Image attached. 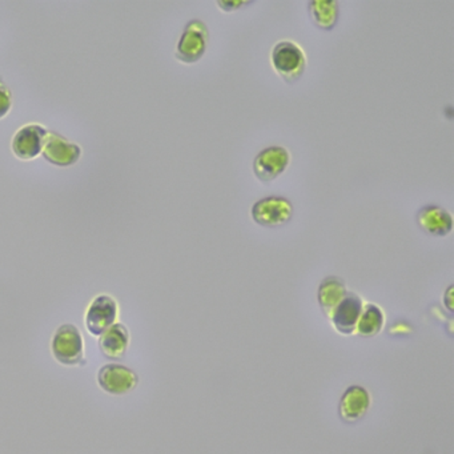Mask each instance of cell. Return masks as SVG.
Instances as JSON below:
<instances>
[{"mask_svg": "<svg viewBox=\"0 0 454 454\" xmlns=\"http://www.w3.org/2000/svg\"><path fill=\"white\" fill-rule=\"evenodd\" d=\"M371 408V395L360 385L348 387L339 403L340 419L347 424L360 421Z\"/></svg>", "mask_w": 454, "mask_h": 454, "instance_id": "9c48e42d", "label": "cell"}, {"mask_svg": "<svg viewBox=\"0 0 454 454\" xmlns=\"http://www.w3.org/2000/svg\"><path fill=\"white\" fill-rule=\"evenodd\" d=\"M443 300H445V305L449 312L453 313V286H449Z\"/></svg>", "mask_w": 454, "mask_h": 454, "instance_id": "d6986e66", "label": "cell"}, {"mask_svg": "<svg viewBox=\"0 0 454 454\" xmlns=\"http://www.w3.org/2000/svg\"><path fill=\"white\" fill-rule=\"evenodd\" d=\"M209 33L206 23L200 20H192L180 36L176 49V59L185 65L198 63L204 57L208 46Z\"/></svg>", "mask_w": 454, "mask_h": 454, "instance_id": "3957f363", "label": "cell"}, {"mask_svg": "<svg viewBox=\"0 0 454 454\" xmlns=\"http://www.w3.org/2000/svg\"><path fill=\"white\" fill-rule=\"evenodd\" d=\"M270 59L276 73L286 83H296L307 68L304 52L292 42H280L276 44Z\"/></svg>", "mask_w": 454, "mask_h": 454, "instance_id": "7a4b0ae2", "label": "cell"}, {"mask_svg": "<svg viewBox=\"0 0 454 454\" xmlns=\"http://www.w3.org/2000/svg\"><path fill=\"white\" fill-rule=\"evenodd\" d=\"M98 382L105 392L114 395H129L139 384V377L132 369L119 364H108L100 368Z\"/></svg>", "mask_w": 454, "mask_h": 454, "instance_id": "52a82bcc", "label": "cell"}, {"mask_svg": "<svg viewBox=\"0 0 454 454\" xmlns=\"http://www.w3.org/2000/svg\"><path fill=\"white\" fill-rule=\"evenodd\" d=\"M292 216L294 206L288 199L280 196L262 199L252 207V217L262 227H283L291 222Z\"/></svg>", "mask_w": 454, "mask_h": 454, "instance_id": "277c9868", "label": "cell"}, {"mask_svg": "<svg viewBox=\"0 0 454 454\" xmlns=\"http://www.w3.org/2000/svg\"><path fill=\"white\" fill-rule=\"evenodd\" d=\"M118 316L119 305L116 300L110 294H99L90 302L84 321L90 333L100 337L116 324Z\"/></svg>", "mask_w": 454, "mask_h": 454, "instance_id": "5b68a950", "label": "cell"}, {"mask_svg": "<svg viewBox=\"0 0 454 454\" xmlns=\"http://www.w3.org/2000/svg\"><path fill=\"white\" fill-rule=\"evenodd\" d=\"M99 347L108 360H123L129 347V329L123 324H114L100 336Z\"/></svg>", "mask_w": 454, "mask_h": 454, "instance_id": "7c38bea8", "label": "cell"}, {"mask_svg": "<svg viewBox=\"0 0 454 454\" xmlns=\"http://www.w3.org/2000/svg\"><path fill=\"white\" fill-rule=\"evenodd\" d=\"M363 301L353 294H347L332 315L331 320L341 333H353L357 328L358 318L363 312Z\"/></svg>", "mask_w": 454, "mask_h": 454, "instance_id": "4fadbf2b", "label": "cell"}, {"mask_svg": "<svg viewBox=\"0 0 454 454\" xmlns=\"http://www.w3.org/2000/svg\"><path fill=\"white\" fill-rule=\"evenodd\" d=\"M12 107V95L9 87L0 79V119L6 118Z\"/></svg>", "mask_w": 454, "mask_h": 454, "instance_id": "e0dca14e", "label": "cell"}, {"mask_svg": "<svg viewBox=\"0 0 454 454\" xmlns=\"http://www.w3.org/2000/svg\"><path fill=\"white\" fill-rule=\"evenodd\" d=\"M347 294V288H345L341 278H334V276L324 278L320 288H318V302H320L321 309L325 313L326 317H332Z\"/></svg>", "mask_w": 454, "mask_h": 454, "instance_id": "5bb4252c", "label": "cell"}, {"mask_svg": "<svg viewBox=\"0 0 454 454\" xmlns=\"http://www.w3.org/2000/svg\"><path fill=\"white\" fill-rule=\"evenodd\" d=\"M44 159L58 167H70L78 163L82 156V148L75 143L68 142L58 134L49 132L44 142Z\"/></svg>", "mask_w": 454, "mask_h": 454, "instance_id": "30bf717a", "label": "cell"}, {"mask_svg": "<svg viewBox=\"0 0 454 454\" xmlns=\"http://www.w3.org/2000/svg\"><path fill=\"white\" fill-rule=\"evenodd\" d=\"M52 355L66 366L84 364V341L81 331L73 324H65L55 332L51 341Z\"/></svg>", "mask_w": 454, "mask_h": 454, "instance_id": "6da1fadb", "label": "cell"}, {"mask_svg": "<svg viewBox=\"0 0 454 454\" xmlns=\"http://www.w3.org/2000/svg\"><path fill=\"white\" fill-rule=\"evenodd\" d=\"M49 131L39 124H27L18 129L12 139V153L20 160H33L43 151Z\"/></svg>", "mask_w": 454, "mask_h": 454, "instance_id": "ba28073f", "label": "cell"}, {"mask_svg": "<svg viewBox=\"0 0 454 454\" xmlns=\"http://www.w3.org/2000/svg\"><path fill=\"white\" fill-rule=\"evenodd\" d=\"M247 4H249V2H240V0H238V2H217L219 9L227 12H235V10L241 9V7L247 6Z\"/></svg>", "mask_w": 454, "mask_h": 454, "instance_id": "ac0fdd59", "label": "cell"}, {"mask_svg": "<svg viewBox=\"0 0 454 454\" xmlns=\"http://www.w3.org/2000/svg\"><path fill=\"white\" fill-rule=\"evenodd\" d=\"M417 224L430 236H446L453 230V217L438 206H425L417 214Z\"/></svg>", "mask_w": 454, "mask_h": 454, "instance_id": "8fae6325", "label": "cell"}, {"mask_svg": "<svg viewBox=\"0 0 454 454\" xmlns=\"http://www.w3.org/2000/svg\"><path fill=\"white\" fill-rule=\"evenodd\" d=\"M384 325V313L373 304L365 305L358 318L356 331L363 337H373L379 333Z\"/></svg>", "mask_w": 454, "mask_h": 454, "instance_id": "2e32d148", "label": "cell"}, {"mask_svg": "<svg viewBox=\"0 0 454 454\" xmlns=\"http://www.w3.org/2000/svg\"><path fill=\"white\" fill-rule=\"evenodd\" d=\"M291 163L288 150L280 145H270L257 153L254 160V172L260 182L270 183L286 171Z\"/></svg>", "mask_w": 454, "mask_h": 454, "instance_id": "8992f818", "label": "cell"}, {"mask_svg": "<svg viewBox=\"0 0 454 454\" xmlns=\"http://www.w3.org/2000/svg\"><path fill=\"white\" fill-rule=\"evenodd\" d=\"M310 20L323 31L333 30L339 22V4L334 0H313L308 6Z\"/></svg>", "mask_w": 454, "mask_h": 454, "instance_id": "9a60e30c", "label": "cell"}]
</instances>
